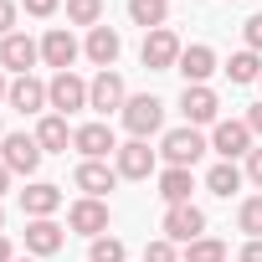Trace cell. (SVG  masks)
Segmentation results:
<instances>
[{"label":"cell","mask_w":262,"mask_h":262,"mask_svg":"<svg viewBox=\"0 0 262 262\" xmlns=\"http://www.w3.org/2000/svg\"><path fill=\"white\" fill-rule=\"evenodd\" d=\"M160 123H165V103L155 98V93H134L123 103V128L134 139H149V134H160Z\"/></svg>","instance_id":"cell-1"},{"label":"cell","mask_w":262,"mask_h":262,"mask_svg":"<svg viewBox=\"0 0 262 262\" xmlns=\"http://www.w3.org/2000/svg\"><path fill=\"white\" fill-rule=\"evenodd\" d=\"M180 36L170 31V26H160V31H144V47H139V57H144V67L149 72H170V67H180Z\"/></svg>","instance_id":"cell-2"},{"label":"cell","mask_w":262,"mask_h":262,"mask_svg":"<svg viewBox=\"0 0 262 262\" xmlns=\"http://www.w3.org/2000/svg\"><path fill=\"white\" fill-rule=\"evenodd\" d=\"M160 231H165V242H185V247H190V242H201V231H206V211L190 206V201H185V206H170Z\"/></svg>","instance_id":"cell-3"},{"label":"cell","mask_w":262,"mask_h":262,"mask_svg":"<svg viewBox=\"0 0 262 262\" xmlns=\"http://www.w3.org/2000/svg\"><path fill=\"white\" fill-rule=\"evenodd\" d=\"M47 103L67 118V113H77V108H88V82L77 77V72H57L52 82H47Z\"/></svg>","instance_id":"cell-4"},{"label":"cell","mask_w":262,"mask_h":262,"mask_svg":"<svg viewBox=\"0 0 262 262\" xmlns=\"http://www.w3.org/2000/svg\"><path fill=\"white\" fill-rule=\"evenodd\" d=\"M160 155L170 160V165H180V170H190L201 155H206V139L195 134V128L185 123V128H170V134H165V144H160Z\"/></svg>","instance_id":"cell-5"},{"label":"cell","mask_w":262,"mask_h":262,"mask_svg":"<svg viewBox=\"0 0 262 262\" xmlns=\"http://www.w3.org/2000/svg\"><path fill=\"white\" fill-rule=\"evenodd\" d=\"M123 103H128V88H123V77L108 67V72H98L93 82H88V108H98V113H123Z\"/></svg>","instance_id":"cell-6"},{"label":"cell","mask_w":262,"mask_h":262,"mask_svg":"<svg viewBox=\"0 0 262 262\" xmlns=\"http://www.w3.org/2000/svg\"><path fill=\"white\" fill-rule=\"evenodd\" d=\"M72 149L82 160H108V155H118V139H113V128L98 118V123H82L77 134H72Z\"/></svg>","instance_id":"cell-7"},{"label":"cell","mask_w":262,"mask_h":262,"mask_svg":"<svg viewBox=\"0 0 262 262\" xmlns=\"http://www.w3.org/2000/svg\"><path fill=\"white\" fill-rule=\"evenodd\" d=\"M211 149H216L221 160H231V165H236V155H252V128H247V118H226V123H216Z\"/></svg>","instance_id":"cell-8"},{"label":"cell","mask_w":262,"mask_h":262,"mask_svg":"<svg viewBox=\"0 0 262 262\" xmlns=\"http://www.w3.org/2000/svg\"><path fill=\"white\" fill-rule=\"evenodd\" d=\"M0 160H6V170H16V175H31L36 165H41V144H36V134H6L0 139Z\"/></svg>","instance_id":"cell-9"},{"label":"cell","mask_w":262,"mask_h":262,"mask_svg":"<svg viewBox=\"0 0 262 262\" xmlns=\"http://www.w3.org/2000/svg\"><path fill=\"white\" fill-rule=\"evenodd\" d=\"M123 180H149V170H155V149H149V139H128V144H118V165H113Z\"/></svg>","instance_id":"cell-10"},{"label":"cell","mask_w":262,"mask_h":262,"mask_svg":"<svg viewBox=\"0 0 262 262\" xmlns=\"http://www.w3.org/2000/svg\"><path fill=\"white\" fill-rule=\"evenodd\" d=\"M36 57H41V47H36L31 36H21V31H11L6 41H0V67H11L16 77H26Z\"/></svg>","instance_id":"cell-11"},{"label":"cell","mask_w":262,"mask_h":262,"mask_svg":"<svg viewBox=\"0 0 262 262\" xmlns=\"http://www.w3.org/2000/svg\"><path fill=\"white\" fill-rule=\"evenodd\" d=\"M72 180H77V190H82V195H93V201H103V195H108V190L118 185V170H108L103 160H82Z\"/></svg>","instance_id":"cell-12"},{"label":"cell","mask_w":262,"mask_h":262,"mask_svg":"<svg viewBox=\"0 0 262 262\" xmlns=\"http://www.w3.org/2000/svg\"><path fill=\"white\" fill-rule=\"evenodd\" d=\"M67 226L82 231V236H103V231H108V206L93 201V195H82V201L67 211Z\"/></svg>","instance_id":"cell-13"},{"label":"cell","mask_w":262,"mask_h":262,"mask_svg":"<svg viewBox=\"0 0 262 262\" xmlns=\"http://www.w3.org/2000/svg\"><path fill=\"white\" fill-rule=\"evenodd\" d=\"M41 57H47V67H57V72H72V62H77V41H72V31L52 26V31L41 36Z\"/></svg>","instance_id":"cell-14"},{"label":"cell","mask_w":262,"mask_h":262,"mask_svg":"<svg viewBox=\"0 0 262 262\" xmlns=\"http://www.w3.org/2000/svg\"><path fill=\"white\" fill-rule=\"evenodd\" d=\"M180 108H185V118H190V128L195 123H216V113H221V98L201 82V88H185L180 93Z\"/></svg>","instance_id":"cell-15"},{"label":"cell","mask_w":262,"mask_h":262,"mask_svg":"<svg viewBox=\"0 0 262 262\" xmlns=\"http://www.w3.org/2000/svg\"><path fill=\"white\" fill-rule=\"evenodd\" d=\"M6 103H11L16 113H41V108H52V103H47V82H36L31 72L11 82V98H6Z\"/></svg>","instance_id":"cell-16"},{"label":"cell","mask_w":262,"mask_h":262,"mask_svg":"<svg viewBox=\"0 0 262 262\" xmlns=\"http://www.w3.org/2000/svg\"><path fill=\"white\" fill-rule=\"evenodd\" d=\"M82 52H88V57H93V62H98L103 72H108V67L118 62L123 41H118V31H113V26H93V31H88V47H82Z\"/></svg>","instance_id":"cell-17"},{"label":"cell","mask_w":262,"mask_h":262,"mask_svg":"<svg viewBox=\"0 0 262 262\" xmlns=\"http://www.w3.org/2000/svg\"><path fill=\"white\" fill-rule=\"evenodd\" d=\"M62 226L52 221V216H41V221H31L26 226V252H36V257H52V252H62Z\"/></svg>","instance_id":"cell-18"},{"label":"cell","mask_w":262,"mask_h":262,"mask_svg":"<svg viewBox=\"0 0 262 262\" xmlns=\"http://www.w3.org/2000/svg\"><path fill=\"white\" fill-rule=\"evenodd\" d=\"M180 72H185V88H201L216 72V52L211 47H185L180 52Z\"/></svg>","instance_id":"cell-19"},{"label":"cell","mask_w":262,"mask_h":262,"mask_svg":"<svg viewBox=\"0 0 262 262\" xmlns=\"http://www.w3.org/2000/svg\"><path fill=\"white\" fill-rule=\"evenodd\" d=\"M21 206H26V216H31V221H41V216H52V211L62 206V190H57V185H47V180H36V185H26V190H21Z\"/></svg>","instance_id":"cell-20"},{"label":"cell","mask_w":262,"mask_h":262,"mask_svg":"<svg viewBox=\"0 0 262 262\" xmlns=\"http://www.w3.org/2000/svg\"><path fill=\"white\" fill-rule=\"evenodd\" d=\"M72 134H77V128H67V118L62 113H47L41 123H36V144H41V155L52 149V155H62L67 144H72Z\"/></svg>","instance_id":"cell-21"},{"label":"cell","mask_w":262,"mask_h":262,"mask_svg":"<svg viewBox=\"0 0 262 262\" xmlns=\"http://www.w3.org/2000/svg\"><path fill=\"white\" fill-rule=\"evenodd\" d=\"M190 190H195V175H190V170L170 165V170L160 175V195H165V206H185V201H190Z\"/></svg>","instance_id":"cell-22"},{"label":"cell","mask_w":262,"mask_h":262,"mask_svg":"<svg viewBox=\"0 0 262 262\" xmlns=\"http://www.w3.org/2000/svg\"><path fill=\"white\" fill-rule=\"evenodd\" d=\"M165 16H170V0H128V21L144 31H160Z\"/></svg>","instance_id":"cell-23"},{"label":"cell","mask_w":262,"mask_h":262,"mask_svg":"<svg viewBox=\"0 0 262 262\" xmlns=\"http://www.w3.org/2000/svg\"><path fill=\"white\" fill-rule=\"evenodd\" d=\"M226 77H231V82H262V57H257V52H231Z\"/></svg>","instance_id":"cell-24"},{"label":"cell","mask_w":262,"mask_h":262,"mask_svg":"<svg viewBox=\"0 0 262 262\" xmlns=\"http://www.w3.org/2000/svg\"><path fill=\"white\" fill-rule=\"evenodd\" d=\"M206 190H211V195H226V201H231V190H242V170H236L231 160H221V165H216V170L206 175Z\"/></svg>","instance_id":"cell-25"},{"label":"cell","mask_w":262,"mask_h":262,"mask_svg":"<svg viewBox=\"0 0 262 262\" xmlns=\"http://www.w3.org/2000/svg\"><path fill=\"white\" fill-rule=\"evenodd\" d=\"M67 21H72V26H88V31H93V26L103 21V0H67Z\"/></svg>","instance_id":"cell-26"},{"label":"cell","mask_w":262,"mask_h":262,"mask_svg":"<svg viewBox=\"0 0 262 262\" xmlns=\"http://www.w3.org/2000/svg\"><path fill=\"white\" fill-rule=\"evenodd\" d=\"M185 262H226V242L201 236V242H190V247H185Z\"/></svg>","instance_id":"cell-27"},{"label":"cell","mask_w":262,"mask_h":262,"mask_svg":"<svg viewBox=\"0 0 262 262\" xmlns=\"http://www.w3.org/2000/svg\"><path fill=\"white\" fill-rule=\"evenodd\" d=\"M236 226H242L247 236H262V195H247V201H242V211H236Z\"/></svg>","instance_id":"cell-28"},{"label":"cell","mask_w":262,"mask_h":262,"mask_svg":"<svg viewBox=\"0 0 262 262\" xmlns=\"http://www.w3.org/2000/svg\"><path fill=\"white\" fill-rule=\"evenodd\" d=\"M128 252H123V242L118 236H93V252H88V262H123Z\"/></svg>","instance_id":"cell-29"},{"label":"cell","mask_w":262,"mask_h":262,"mask_svg":"<svg viewBox=\"0 0 262 262\" xmlns=\"http://www.w3.org/2000/svg\"><path fill=\"white\" fill-rule=\"evenodd\" d=\"M144 262H180V257H175V242H165V236L149 242V247H144Z\"/></svg>","instance_id":"cell-30"},{"label":"cell","mask_w":262,"mask_h":262,"mask_svg":"<svg viewBox=\"0 0 262 262\" xmlns=\"http://www.w3.org/2000/svg\"><path fill=\"white\" fill-rule=\"evenodd\" d=\"M242 36H247V52H262V16H247Z\"/></svg>","instance_id":"cell-31"},{"label":"cell","mask_w":262,"mask_h":262,"mask_svg":"<svg viewBox=\"0 0 262 262\" xmlns=\"http://www.w3.org/2000/svg\"><path fill=\"white\" fill-rule=\"evenodd\" d=\"M11 26H16V6H11V0H0V41L11 36Z\"/></svg>","instance_id":"cell-32"},{"label":"cell","mask_w":262,"mask_h":262,"mask_svg":"<svg viewBox=\"0 0 262 262\" xmlns=\"http://www.w3.org/2000/svg\"><path fill=\"white\" fill-rule=\"evenodd\" d=\"M247 180H252V185H262V149H252V155H247Z\"/></svg>","instance_id":"cell-33"},{"label":"cell","mask_w":262,"mask_h":262,"mask_svg":"<svg viewBox=\"0 0 262 262\" xmlns=\"http://www.w3.org/2000/svg\"><path fill=\"white\" fill-rule=\"evenodd\" d=\"M247 128H252V139H262V103H252V113H247Z\"/></svg>","instance_id":"cell-34"},{"label":"cell","mask_w":262,"mask_h":262,"mask_svg":"<svg viewBox=\"0 0 262 262\" xmlns=\"http://www.w3.org/2000/svg\"><path fill=\"white\" fill-rule=\"evenodd\" d=\"M242 262H262V236H252V242L242 247Z\"/></svg>","instance_id":"cell-35"},{"label":"cell","mask_w":262,"mask_h":262,"mask_svg":"<svg viewBox=\"0 0 262 262\" xmlns=\"http://www.w3.org/2000/svg\"><path fill=\"white\" fill-rule=\"evenodd\" d=\"M26 11H31V16H52V11H57V0H26Z\"/></svg>","instance_id":"cell-36"},{"label":"cell","mask_w":262,"mask_h":262,"mask_svg":"<svg viewBox=\"0 0 262 262\" xmlns=\"http://www.w3.org/2000/svg\"><path fill=\"white\" fill-rule=\"evenodd\" d=\"M0 262H16V252H11V242L0 236Z\"/></svg>","instance_id":"cell-37"},{"label":"cell","mask_w":262,"mask_h":262,"mask_svg":"<svg viewBox=\"0 0 262 262\" xmlns=\"http://www.w3.org/2000/svg\"><path fill=\"white\" fill-rule=\"evenodd\" d=\"M6 185H11V170H6V160H0V195H6Z\"/></svg>","instance_id":"cell-38"},{"label":"cell","mask_w":262,"mask_h":262,"mask_svg":"<svg viewBox=\"0 0 262 262\" xmlns=\"http://www.w3.org/2000/svg\"><path fill=\"white\" fill-rule=\"evenodd\" d=\"M0 98H11V82H6V77H0Z\"/></svg>","instance_id":"cell-39"},{"label":"cell","mask_w":262,"mask_h":262,"mask_svg":"<svg viewBox=\"0 0 262 262\" xmlns=\"http://www.w3.org/2000/svg\"><path fill=\"white\" fill-rule=\"evenodd\" d=\"M0 236H6V211H0Z\"/></svg>","instance_id":"cell-40"},{"label":"cell","mask_w":262,"mask_h":262,"mask_svg":"<svg viewBox=\"0 0 262 262\" xmlns=\"http://www.w3.org/2000/svg\"><path fill=\"white\" fill-rule=\"evenodd\" d=\"M16 262H31V257H16Z\"/></svg>","instance_id":"cell-41"},{"label":"cell","mask_w":262,"mask_h":262,"mask_svg":"<svg viewBox=\"0 0 262 262\" xmlns=\"http://www.w3.org/2000/svg\"><path fill=\"white\" fill-rule=\"evenodd\" d=\"M0 139H6V128H0Z\"/></svg>","instance_id":"cell-42"}]
</instances>
